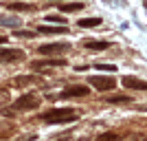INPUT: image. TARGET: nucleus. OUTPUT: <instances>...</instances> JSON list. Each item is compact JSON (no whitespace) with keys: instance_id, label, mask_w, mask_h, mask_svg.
I'll return each mask as SVG.
<instances>
[{"instance_id":"nucleus-8","label":"nucleus","mask_w":147,"mask_h":141,"mask_svg":"<svg viewBox=\"0 0 147 141\" xmlns=\"http://www.w3.org/2000/svg\"><path fill=\"white\" fill-rule=\"evenodd\" d=\"M51 66H66V60H37L31 64L33 71H42V68H51Z\"/></svg>"},{"instance_id":"nucleus-1","label":"nucleus","mask_w":147,"mask_h":141,"mask_svg":"<svg viewBox=\"0 0 147 141\" xmlns=\"http://www.w3.org/2000/svg\"><path fill=\"white\" fill-rule=\"evenodd\" d=\"M37 106H40V97L33 95V93H24V95L18 97L9 108H2V115H5V117H13L16 112H26V110L37 108Z\"/></svg>"},{"instance_id":"nucleus-12","label":"nucleus","mask_w":147,"mask_h":141,"mask_svg":"<svg viewBox=\"0 0 147 141\" xmlns=\"http://www.w3.org/2000/svg\"><path fill=\"white\" fill-rule=\"evenodd\" d=\"M59 9H61L64 13L79 11V9H84V2H64V5H59Z\"/></svg>"},{"instance_id":"nucleus-11","label":"nucleus","mask_w":147,"mask_h":141,"mask_svg":"<svg viewBox=\"0 0 147 141\" xmlns=\"http://www.w3.org/2000/svg\"><path fill=\"white\" fill-rule=\"evenodd\" d=\"M37 31L40 33H66V27H53V25H42V27H37Z\"/></svg>"},{"instance_id":"nucleus-17","label":"nucleus","mask_w":147,"mask_h":141,"mask_svg":"<svg viewBox=\"0 0 147 141\" xmlns=\"http://www.w3.org/2000/svg\"><path fill=\"white\" fill-rule=\"evenodd\" d=\"M97 141H123L119 135H114V132H108V135H101Z\"/></svg>"},{"instance_id":"nucleus-19","label":"nucleus","mask_w":147,"mask_h":141,"mask_svg":"<svg viewBox=\"0 0 147 141\" xmlns=\"http://www.w3.org/2000/svg\"><path fill=\"white\" fill-rule=\"evenodd\" d=\"M46 20H49V22H53V25H59V27L66 25V20H61L59 16H46Z\"/></svg>"},{"instance_id":"nucleus-9","label":"nucleus","mask_w":147,"mask_h":141,"mask_svg":"<svg viewBox=\"0 0 147 141\" xmlns=\"http://www.w3.org/2000/svg\"><path fill=\"white\" fill-rule=\"evenodd\" d=\"M20 22H22V20L18 18V16H16V18H13V16H0V27H7V29H18L20 27Z\"/></svg>"},{"instance_id":"nucleus-7","label":"nucleus","mask_w":147,"mask_h":141,"mask_svg":"<svg viewBox=\"0 0 147 141\" xmlns=\"http://www.w3.org/2000/svg\"><path fill=\"white\" fill-rule=\"evenodd\" d=\"M123 86H125V88H132V91H147V82L138 80V77H132V75H125V77H123Z\"/></svg>"},{"instance_id":"nucleus-22","label":"nucleus","mask_w":147,"mask_h":141,"mask_svg":"<svg viewBox=\"0 0 147 141\" xmlns=\"http://www.w3.org/2000/svg\"><path fill=\"white\" fill-rule=\"evenodd\" d=\"M7 42V37H2V35H0V44H5Z\"/></svg>"},{"instance_id":"nucleus-3","label":"nucleus","mask_w":147,"mask_h":141,"mask_svg":"<svg viewBox=\"0 0 147 141\" xmlns=\"http://www.w3.org/2000/svg\"><path fill=\"white\" fill-rule=\"evenodd\" d=\"M68 49H70L68 42H51V44H42L37 51L42 55H59V53H66Z\"/></svg>"},{"instance_id":"nucleus-6","label":"nucleus","mask_w":147,"mask_h":141,"mask_svg":"<svg viewBox=\"0 0 147 141\" xmlns=\"http://www.w3.org/2000/svg\"><path fill=\"white\" fill-rule=\"evenodd\" d=\"M22 51L20 49H0V64H9V62L22 60Z\"/></svg>"},{"instance_id":"nucleus-13","label":"nucleus","mask_w":147,"mask_h":141,"mask_svg":"<svg viewBox=\"0 0 147 141\" xmlns=\"http://www.w3.org/2000/svg\"><path fill=\"white\" fill-rule=\"evenodd\" d=\"M33 82H37L35 75H26V77H16L13 84H16V86H26V84H33Z\"/></svg>"},{"instance_id":"nucleus-4","label":"nucleus","mask_w":147,"mask_h":141,"mask_svg":"<svg viewBox=\"0 0 147 141\" xmlns=\"http://www.w3.org/2000/svg\"><path fill=\"white\" fill-rule=\"evenodd\" d=\"M88 82H90V86H94L97 91H112V88L117 86L114 77H101V75H90Z\"/></svg>"},{"instance_id":"nucleus-15","label":"nucleus","mask_w":147,"mask_h":141,"mask_svg":"<svg viewBox=\"0 0 147 141\" xmlns=\"http://www.w3.org/2000/svg\"><path fill=\"white\" fill-rule=\"evenodd\" d=\"M132 97L127 95H114V97H108V104H129Z\"/></svg>"},{"instance_id":"nucleus-10","label":"nucleus","mask_w":147,"mask_h":141,"mask_svg":"<svg viewBox=\"0 0 147 141\" xmlns=\"http://www.w3.org/2000/svg\"><path fill=\"white\" fill-rule=\"evenodd\" d=\"M7 9H11V11H35V5H26V2H7Z\"/></svg>"},{"instance_id":"nucleus-21","label":"nucleus","mask_w":147,"mask_h":141,"mask_svg":"<svg viewBox=\"0 0 147 141\" xmlns=\"http://www.w3.org/2000/svg\"><path fill=\"white\" fill-rule=\"evenodd\" d=\"M37 139V135L35 132H29V135H22V137H18L16 141H35Z\"/></svg>"},{"instance_id":"nucleus-16","label":"nucleus","mask_w":147,"mask_h":141,"mask_svg":"<svg viewBox=\"0 0 147 141\" xmlns=\"http://www.w3.org/2000/svg\"><path fill=\"white\" fill-rule=\"evenodd\" d=\"M110 44L105 42V40H99V42H86V49H94V51H99V49H108Z\"/></svg>"},{"instance_id":"nucleus-14","label":"nucleus","mask_w":147,"mask_h":141,"mask_svg":"<svg viewBox=\"0 0 147 141\" xmlns=\"http://www.w3.org/2000/svg\"><path fill=\"white\" fill-rule=\"evenodd\" d=\"M101 25V18H86V20H79V27L81 29H88V27H99Z\"/></svg>"},{"instance_id":"nucleus-2","label":"nucleus","mask_w":147,"mask_h":141,"mask_svg":"<svg viewBox=\"0 0 147 141\" xmlns=\"http://www.w3.org/2000/svg\"><path fill=\"white\" fill-rule=\"evenodd\" d=\"M42 119L49 121V123H64V121L77 119V112H75L73 108H53L51 112H44Z\"/></svg>"},{"instance_id":"nucleus-20","label":"nucleus","mask_w":147,"mask_h":141,"mask_svg":"<svg viewBox=\"0 0 147 141\" xmlns=\"http://www.w3.org/2000/svg\"><path fill=\"white\" fill-rule=\"evenodd\" d=\"M13 33H16V37H35L33 31H20V29H16Z\"/></svg>"},{"instance_id":"nucleus-18","label":"nucleus","mask_w":147,"mask_h":141,"mask_svg":"<svg viewBox=\"0 0 147 141\" xmlns=\"http://www.w3.org/2000/svg\"><path fill=\"white\" fill-rule=\"evenodd\" d=\"M94 68H99V71H112V73L117 71V66H114V64H103V62H97V64H94Z\"/></svg>"},{"instance_id":"nucleus-5","label":"nucleus","mask_w":147,"mask_h":141,"mask_svg":"<svg viewBox=\"0 0 147 141\" xmlns=\"http://www.w3.org/2000/svg\"><path fill=\"white\" fill-rule=\"evenodd\" d=\"M88 86H84V84H75V86H68V88H64V91L57 95V97H61V99H68V97H86L88 95Z\"/></svg>"}]
</instances>
